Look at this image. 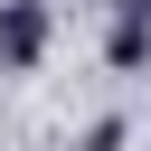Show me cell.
Returning a JSON list of instances; mask_svg holds the SVG:
<instances>
[{
  "label": "cell",
  "mask_w": 151,
  "mask_h": 151,
  "mask_svg": "<svg viewBox=\"0 0 151 151\" xmlns=\"http://www.w3.org/2000/svg\"><path fill=\"white\" fill-rule=\"evenodd\" d=\"M47 57V0H0V66H38Z\"/></svg>",
  "instance_id": "cell-1"
}]
</instances>
